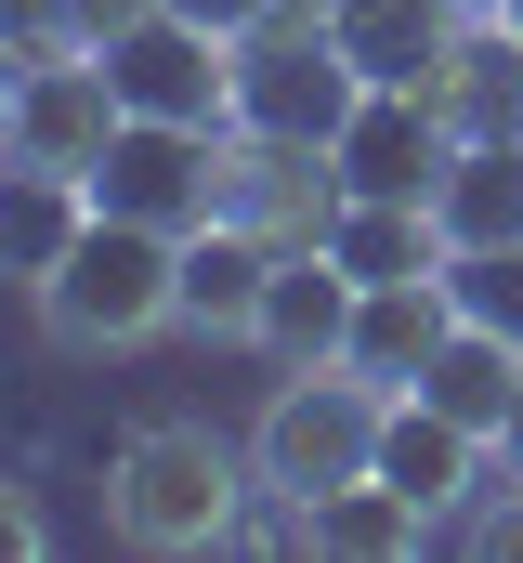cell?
<instances>
[{"mask_svg":"<svg viewBox=\"0 0 523 563\" xmlns=\"http://www.w3.org/2000/svg\"><path fill=\"white\" fill-rule=\"evenodd\" d=\"M275 13H301V26H327V0H275Z\"/></svg>","mask_w":523,"mask_h":563,"instance_id":"26","label":"cell"},{"mask_svg":"<svg viewBox=\"0 0 523 563\" xmlns=\"http://www.w3.org/2000/svg\"><path fill=\"white\" fill-rule=\"evenodd\" d=\"M157 13H183V26H210V40H249L275 0H157Z\"/></svg>","mask_w":523,"mask_h":563,"instance_id":"23","label":"cell"},{"mask_svg":"<svg viewBox=\"0 0 523 563\" xmlns=\"http://www.w3.org/2000/svg\"><path fill=\"white\" fill-rule=\"evenodd\" d=\"M13 119H26V66L0 53V170H13Z\"/></svg>","mask_w":523,"mask_h":563,"instance_id":"24","label":"cell"},{"mask_svg":"<svg viewBox=\"0 0 523 563\" xmlns=\"http://www.w3.org/2000/svg\"><path fill=\"white\" fill-rule=\"evenodd\" d=\"M275 263L249 223H197L183 236V341H262V301H275Z\"/></svg>","mask_w":523,"mask_h":563,"instance_id":"15","label":"cell"},{"mask_svg":"<svg viewBox=\"0 0 523 563\" xmlns=\"http://www.w3.org/2000/svg\"><path fill=\"white\" fill-rule=\"evenodd\" d=\"M498 26H511V40H523V0H498Z\"/></svg>","mask_w":523,"mask_h":563,"instance_id":"27","label":"cell"},{"mask_svg":"<svg viewBox=\"0 0 523 563\" xmlns=\"http://www.w3.org/2000/svg\"><path fill=\"white\" fill-rule=\"evenodd\" d=\"M249 445L210 420H144L105 459V525H119V551H157V563H197V551H236L249 538Z\"/></svg>","mask_w":523,"mask_h":563,"instance_id":"2","label":"cell"},{"mask_svg":"<svg viewBox=\"0 0 523 563\" xmlns=\"http://www.w3.org/2000/svg\"><path fill=\"white\" fill-rule=\"evenodd\" d=\"M432 223H445L458 263L471 250H523V144H458L445 184H432Z\"/></svg>","mask_w":523,"mask_h":563,"instance_id":"18","label":"cell"},{"mask_svg":"<svg viewBox=\"0 0 523 563\" xmlns=\"http://www.w3.org/2000/svg\"><path fill=\"white\" fill-rule=\"evenodd\" d=\"M119 79L105 53H53L26 66V119H13V184H92V157L119 144Z\"/></svg>","mask_w":523,"mask_h":563,"instance_id":"7","label":"cell"},{"mask_svg":"<svg viewBox=\"0 0 523 563\" xmlns=\"http://www.w3.org/2000/svg\"><path fill=\"white\" fill-rule=\"evenodd\" d=\"M458 538H471L485 563H523V472H498V485H485V511H471Z\"/></svg>","mask_w":523,"mask_h":563,"instance_id":"21","label":"cell"},{"mask_svg":"<svg viewBox=\"0 0 523 563\" xmlns=\"http://www.w3.org/2000/svg\"><path fill=\"white\" fill-rule=\"evenodd\" d=\"M419 92H432V119H445L458 144H523V40L498 26V13H471Z\"/></svg>","mask_w":523,"mask_h":563,"instance_id":"12","label":"cell"},{"mask_svg":"<svg viewBox=\"0 0 523 563\" xmlns=\"http://www.w3.org/2000/svg\"><path fill=\"white\" fill-rule=\"evenodd\" d=\"M445 328H458V276H392L354 301V341H341V367H367L380 394H419V367L445 354Z\"/></svg>","mask_w":523,"mask_h":563,"instance_id":"14","label":"cell"},{"mask_svg":"<svg viewBox=\"0 0 523 563\" xmlns=\"http://www.w3.org/2000/svg\"><path fill=\"white\" fill-rule=\"evenodd\" d=\"M53 551V525H40V498L26 485H0V563H40Z\"/></svg>","mask_w":523,"mask_h":563,"instance_id":"22","label":"cell"},{"mask_svg":"<svg viewBox=\"0 0 523 563\" xmlns=\"http://www.w3.org/2000/svg\"><path fill=\"white\" fill-rule=\"evenodd\" d=\"M380 472L432 511V525H471L485 511V485L511 472L498 459V432H471V420H445L432 394H392V420H380Z\"/></svg>","mask_w":523,"mask_h":563,"instance_id":"9","label":"cell"},{"mask_svg":"<svg viewBox=\"0 0 523 563\" xmlns=\"http://www.w3.org/2000/svg\"><path fill=\"white\" fill-rule=\"evenodd\" d=\"M327 263H341L354 288H392V276H458V250H445L432 197H341V223H327Z\"/></svg>","mask_w":523,"mask_h":563,"instance_id":"16","label":"cell"},{"mask_svg":"<svg viewBox=\"0 0 523 563\" xmlns=\"http://www.w3.org/2000/svg\"><path fill=\"white\" fill-rule=\"evenodd\" d=\"M458 26H471V0H327V40L367 92H419Z\"/></svg>","mask_w":523,"mask_h":563,"instance_id":"11","label":"cell"},{"mask_svg":"<svg viewBox=\"0 0 523 563\" xmlns=\"http://www.w3.org/2000/svg\"><path fill=\"white\" fill-rule=\"evenodd\" d=\"M471 13H498V0H471Z\"/></svg>","mask_w":523,"mask_h":563,"instance_id":"28","label":"cell"},{"mask_svg":"<svg viewBox=\"0 0 523 563\" xmlns=\"http://www.w3.org/2000/svg\"><path fill=\"white\" fill-rule=\"evenodd\" d=\"M26 301H40L53 354H144V341L183 328V236L79 197V223L53 236V263L26 276Z\"/></svg>","mask_w":523,"mask_h":563,"instance_id":"1","label":"cell"},{"mask_svg":"<svg viewBox=\"0 0 523 563\" xmlns=\"http://www.w3.org/2000/svg\"><path fill=\"white\" fill-rule=\"evenodd\" d=\"M354 301H367V288L341 276L327 250H288V263H275V301H262V354H275V367H341Z\"/></svg>","mask_w":523,"mask_h":563,"instance_id":"17","label":"cell"},{"mask_svg":"<svg viewBox=\"0 0 523 563\" xmlns=\"http://www.w3.org/2000/svg\"><path fill=\"white\" fill-rule=\"evenodd\" d=\"M341 157L327 144H288V132H236L210 144V223H249L262 250H327V223H341Z\"/></svg>","mask_w":523,"mask_h":563,"instance_id":"4","label":"cell"},{"mask_svg":"<svg viewBox=\"0 0 523 563\" xmlns=\"http://www.w3.org/2000/svg\"><path fill=\"white\" fill-rule=\"evenodd\" d=\"M458 314L498 328V341H523V250H471L458 263Z\"/></svg>","mask_w":523,"mask_h":563,"instance_id":"20","label":"cell"},{"mask_svg":"<svg viewBox=\"0 0 523 563\" xmlns=\"http://www.w3.org/2000/svg\"><path fill=\"white\" fill-rule=\"evenodd\" d=\"M445 525L392 485V472H354V485H327L314 511H288V551H327V563H405V551H432Z\"/></svg>","mask_w":523,"mask_h":563,"instance_id":"13","label":"cell"},{"mask_svg":"<svg viewBox=\"0 0 523 563\" xmlns=\"http://www.w3.org/2000/svg\"><path fill=\"white\" fill-rule=\"evenodd\" d=\"M380 420H392V394L367 367H288V380L262 394V420H249L262 498H275V511H314L327 485L380 472Z\"/></svg>","mask_w":523,"mask_h":563,"instance_id":"3","label":"cell"},{"mask_svg":"<svg viewBox=\"0 0 523 563\" xmlns=\"http://www.w3.org/2000/svg\"><path fill=\"white\" fill-rule=\"evenodd\" d=\"M498 459H511V472H523V407H511V432H498Z\"/></svg>","mask_w":523,"mask_h":563,"instance_id":"25","label":"cell"},{"mask_svg":"<svg viewBox=\"0 0 523 563\" xmlns=\"http://www.w3.org/2000/svg\"><path fill=\"white\" fill-rule=\"evenodd\" d=\"M210 144L223 132H183V119H119V144L92 157V210H131V223H170V236H197L210 223Z\"/></svg>","mask_w":523,"mask_h":563,"instance_id":"8","label":"cell"},{"mask_svg":"<svg viewBox=\"0 0 523 563\" xmlns=\"http://www.w3.org/2000/svg\"><path fill=\"white\" fill-rule=\"evenodd\" d=\"M367 106V79L341 66V40L327 26H301V13H262L249 40H236V119L249 132H288V144H341V119Z\"/></svg>","mask_w":523,"mask_h":563,"instance_id":"5","label":"cell"},{"mask_svg":"<svg viewBox=\"0 0 523 563\" xmlns=\"http://www.w3.org/2000/svg\"><path fill=\"white\" fill-rule=\"evenodd\" d=\"M105 79H119L131 119H183V132H236V40H210V26H183V13H131L119 40H105Z\"/></svg>","mask_w":523,"mask_h":563,"instance_id":"6","label":"cell"},{"mask_svg":"<svg viewBox=\"0 0 523 563\" xmlns=\"http://www.w3.org/2000/svg\"><path fill=\"white\" fill-rule=\"evenodd\" d=\"M419 394L445 407V420H471V432H511V407H523V341H498V328H445V354L419 367Z\"/></svg>","mask_w":523,"mask_h":563,"instance_id":"19","label":"cell"},{"mask_svg":"<svg viewBox=\"0 0 523 563\" xmlns=\"http://www.w3.org/2000/svg\"><path fill=\"white\" fill-rule=\"evenodd\" d=\"M341 184L354 197H432L445 184V157H458V132L432 119V92H367L354 119H341Z\"/></svg>","mask_w":523,"mask_h":563,"instance_id":"10","label":"cell"}]
</instances>
